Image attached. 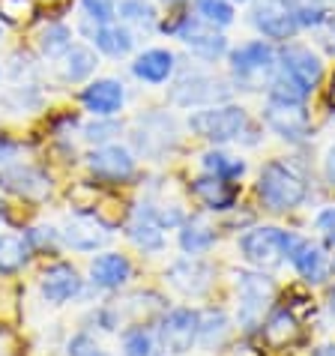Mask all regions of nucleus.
<instances>
[{
	"label": "nucleus",
	"instance_id": "nucleus-1",
	"mask_svg": "<svg viewBox=\"0 0 335 356\" xmlns=\"http://www.w3.org/2000/svg\"><path fill=\"white\" fill-rule=\"evenodd\" d=\"M189 129L210 144H228L249 129V114L243 105H206L189 117Z\"/></svg>",
	"mask_w": 335,
	"mask_h": 356
},
{
	"label": "nucleus",
	"instance_id": "nucleus-2",
	"mask_svg": "<svg viewBox=\"0 0 335 356\" xmlns=\"http://www.w3.org/2000/svg\"><path fill=\"white\" fill-rule=\"evenodd\" d=\"M258 195L267 210L272 213H288L297 210L305 201V183L300 174H293L288 165L281 162H267L261 168V180H258Z\"/></svg>",
	"mask_w": 335,
	"mask_h": 356
},
{
	"label": "nucleus",
	"instance_id": "nucleus-3",
	"mask_svg": "<svg viewBox=\"0 0 335 356\" xmlns=\"http://www.w3.org/2000/svg\"><path fill=\"white\" fill-rule=\"evenodd\" d=\"M297 245V236L281 231V227H254L240 236V252L258 270H275L284 258H291V249Z\"/></svg>",
	"mask_w": 335,
	"mask_h": 356
},
{
	"label": "nucleus",
	"instance_id": "nucleus-4",
	"mask_svg": "<svg viewBox=\"0 0 335 356\" xmlns=\"http://www.w3.org/2000/svg\"><path fill=\"white\" fill-rule=\"evenodd\" d=\"M224 99H228V84L222 78L201 72V69L183 72L171 87V102L180 108H206V105H219Z\"/></svg>",
	"mask_w": 335,
	"mask_h": 356
},
{
	"label": "nucleus",
	"instance_id": "nucleus-5",
	"mask_svg": "<svg viewBox=\"0 0 335 356\" xmlns=\"http://www.w3.org/2000/svg\"><path fill=\"white\" fill-rule=\"evenodd\" d=\"M236 293H240V326L245 332L263 323V312L272 302V282L261 273H236Z\"/></svg>",
	"mask_w": 335,
	"mask_h": 356
},
{
	"label": "nucleus",
	"instance_id": "nucleus-6",
	"mask_svg": "<svg viewBox=\"0 0 335 356\" xmlns=\"http://www.w3.org/2000/svg\"><path fill=\"white\" fill-rule=\"evenodd\" d=\"M198 326H201V312L195 309H171L159 321V344L174 353V356H183L195 348V341H198Z\"/></svg>",
	"mask_w": 335,
	"mask_h": 356
},
{
	"label": "nucleus",
	"instance_id": "nucleus-7",
	"mask_svg": "<svg viewBox=\"0 0 335 356\" xmlns=\"http://www.w3.org/2000/svg\"><path fill=\"white\" fill-rule=\"evenodd\" d=\"M0 189L24 201H45L51 195V177L31 162H15L0 168Z\"/></svg>",
	"mask_w": 335,
	"mask_h": 356
},
{
	"label": "nucleus",
	"instance_id": "nucleus-8",
	"mask_svg": "<svg viewBox=\"0 0 335 356\" xmlns=\"http://www.w3.org/2000/svg\"><path fill=\"white\" fill-rule=\"evenodd\" d=\"M171 31L192 48V54H198L201 60H219L228 51V39L222 33H215L213 24L201 22L198 15H183L177 24H171Z\"/></svg>",
	"mask_w": 335,
	"mask_h": 356
},
{
	"label": "nucleus",
	"instance_id": "nucleus-9",
	"mask_svg": "<svg viewBox=\"0 0 335 356\" xmlns=\"http://www.w3.org/2000/svg\"><path fill=\"white\" fill-rule=\"evenodd\" d=\"M87 168L102 183H126L135 177V156L120 144H102L87 156Z\"/></svg>",
	"mask_w": 335,
	"mask_h": 356
},
{
	"label": "nucleus",
	"instance_id": "nucleus-10",
	"mask_svg": "<svg viewBox=\"0 0 335 356\" xmlns=\"http://www.w3.org/2000/svg\"><path fill=\"white\" fill-rule=\"evenodd\" d=\"M275 63H279V54L263 39H254V42H245L231 51V69H234L236 81H245V84L261 75H272Z\"/></svg>",
	"mask_w": 335,
	"mask_h": 356
},
{
	"label": "nucleus",
	"instance_id": "nucleus-11",
	"mask_svg": "<svg viewBox=\"0 0 335 356\" xmlns=\"http://www.w3.org/2000/svg\"><path fill=\"white\" fill-rule=\"evenodd\" d=\"M108 240H111V231H108V225L96 213L72 216L60 231V243L75 252H96V249H102Z\"/></svg>",
	"mask_w": 335,
	"mask_h": 356
},
{
	"label": "nucleus",
	"instance_id": "nucleus-12",
	"mask_svg": "<svg viewBox=\"0 0 335 356\" xmlns=\"http://www.w3.org/2000/svg\"><path fill=\"white\" fill-rule=\"evenodd\" d=\"M252 24L267 39H279V42H288L300 31L297 18L284 0H258L252 6Z\"/></svg>",
	"mask_w": 335,
	"mask_h": 356
},
{
	"label": "nucleus",
	"instance_id": "nucleus-13",
	"mask_svg": "<svg viewBox=\"0 0 335 356\" xmlns=\"http://www.w3.org/2000/svg\"><path fill=\"white\" fill-rule=\"evenodd\" d=\"M132 141L138 147V153H144V156H162L165 150H171L174 141H177V126H174L171 117H165V114L138 117L135 132H132Z\"/></svg>",
	"mask_w": 335,
	"mask_h": 356
},
{
	"label": "nucleus",
	"instance_id": "nucleus-14",
	"mask_svg": "<svg viewBox=\"0 0 335 356\" xmlns=\"http://www.w3.org/2000/svg\"><path fill=\"white\" fill-rule=\"evenodd\" d=\"M39 291H42V296L48 302L63 305V302H72L75 296L84 293V279L78 275V270L72 264L57 261L39 275Z\"/></svg>",
	"mask_w": 335,
	"mask_h": 356
},
{
	"label": "nucleus",
	"instance_id": "nucleus-15",
	"mask_svg": "<svg viewBox=\"0 0 335 356\" xmlns=\"http://www.w3.org/2000/svg\"><path fill=\"white\" fill-rule=\"evenodd\" d=\"M126 236L138 245L141 252H162L165 245V225L159 219V210L153 204L135 207L129 222H126Z\"/></svg>",
	"mask_w": 335,
	"mask_h": 356
},
{
	"label": "nucleus",
	"instance_id": "nucleus-16",
	"mask_svg": "<svg viewBox=\"0 0 335 356\" xmlns=\"http://www.w3.org/2000/svg\"><path fill=\"white\" fill-rule=\"evenodd\" d=\"M263 120H267V126L275 135L288 138V141H302L311 132V123L302 102H275V99H270Z\"/></svg>",
	"mask_w": 335,
	"mask_h": 356
},
{
	"label": "nucleus",
	"instance_id": "nucleus-17",
	"mask_svg": "<svg viewBox=\"0 0 335 356\" xmlns=\"http://www.w3.org/2000/svg\"><path fill=\"white\" fill-rule=\"evenodd\" d=\"M165 279L171 282V288H177L186 296H201L210 291L213 284V266L201 261L198 254H189V258L171 264V270L165 273Z\"/></svg>",
	"mask_w": 335,
	"mask_h": 356
},
{
	"label": "nucleus",
	"instance_id": "nucleus-18",
	"mask_svg": "<svg viewBox=\"0 0 335 356\" xmlns=\"http://www.w3.org/2000/svg\"><path fill=\"white\" fill-rule=\"evenodd\" d=\"M126 102V87L117 78H96L81 90V105L84 111L93 117H114Z\"/></svg>",
	"mask_w": 335,
	"mask_h": 356
},
{
	"label": "nucleus",
	"instance_id": "nucleus-19",
	"mask_svg": "<svg viewBox=\"0 0 335 356\" xmlns=\"http://www.w3.org/2000/svg\"><path fill=\"white\" fill-rule=\"evenodd\" d=\"M279 66L284 69V72H291L302 87H309V90H314V87L320 84L323 78V63L320 57L311 51L309 45H297V42H288L279 51Z\"/></svg>",
	"mask_w": 335,
	"mask_h": 356
},
{
	"label": "nucleus",
	"instance_id": "nucleus-20",
	"mask_svg": "<svg viewBox=\"0 0 335 356\" xmlns=\"http://www.w3.org/2000/svg\"><path fill=\"white\" fill-rule=\"evenodd\" d=\"M132 279V261L120 252H105L90 261V282L102 291H120Z\"/></svg>",
	"mask_w": 335,
	"mask_h": 356
},
{
	"label": "nucleus",
	"instance_id": "nucleus-21",
	"mask_svg": "<svg viewBox=\"0 0 335 356\" xmlns=\"http://www.w3.org/2000/svg\"><path fill=\"white\" fill-rule=\"evenodd\" d=\"M177 69V54L168 48H147L132 60V75L144 84H165Z\"/></svg>",
	"mask_w": 335,
	"mask_h": 356
},
{
	"label": "nucleus",
	"instance_id": "nucleus-22",
	"mask_svg": "<svg viewBox=\"0 0 335 356\" xmlns=\"http://www.w3.org/2000/svg\"><path fill=\"white\" fill-rule=\"evenodd\" d=\"M291 264L293 270L300 273V279H305L309 284H320L329 279V270L332 264L327 261V254L318 243H309V240H297V245L291 249Z\"/></svg>",
	"mask_w": 335,
	"mask_h": 356
},
{
	"label": "nucleus",
	"instance_id": "nucleus-23",
	"mask_svg": "<svg viewBox=\"0 0 335 356\" xmlns=\"http://www.w3.org/2000/svg\"><path fill=\"white\" fill-rule=\"evenodd\" d=\"M192 192L206 210H231L236 204V186L213 174H204L198 180H192Z\"/></svg>",
	"mask_w": 335,
	"mask_h": 356
},
{
	"label": "nucleus",
	"instance_id": "nucleus-24",
	"mask_svg": "<svg viewBox=\"0 0 335 356\" xmlns=\"http://www.w3.org/2000/svg\"><path fill=\"white\" fill-rule=\"evenodd\" d=\"M63 63V81L69 84H84L90 81L96 66H99V57L90 45H69V51L60 57Z\"/></svg>",
	"mask_w": 335,
	"mask_h": 356
},
{
	"label": "nucleus",
	"instance_id": "nucleus-25",
	"mask_svg": "<svg viewBox=\"0 0 335 356\" xmlns=\"http://www.w3.org/2000/svg\"><path fill=\"white\" fill-rule=\"evenodd\" d=\"M90 39H93L96 51H102L105 57H126L135 48V33L126 24H114V22L102 24Z\"/></svg>",
	"mask_w": 335,
	"mask_h": 356
},
{
	"label": "nucleus",
	"instance_id": "nucleus-26",
	"mask_svg": "<svg viewBox=\"0 0 335 356\" xmlns=\"http://www.w3.org/2000/svg\"><path fill=\"white\" fill-rule=\"evenodd\" d=\"M261 326H263V341L270 348H288V344L300 339V323L288 309H275Z\"/></svg>",
	"mask_w": 335,
	"mask_h": 356
},
{
	"label": "nucleus",
	"instance_id": "nucleus-27",
	"mask_svg": "<svg viewBox=\"0 0 335 356\" xmlns=\"http://www.w3.org/2000/svg\"><path fill=\"white\" fill-rule=\"evenodd\" d=\"M117 18H120V24H126L129 31L135 33H153L156 27H159V15H156V9L147 3V0H120L117 3Z\"/></svg>",
	"mask_w": 335,
	"mask_h": 356
},
{
	"label": "nucleus",
	"instance_id": "nucleus-28",
	"mask_svg": "<svg viewBox=\"0 0 335 356\" xmlns=\"http://www.w3.org/2000/svg\"><path fill=\"white\" fill-rule=\"evenodd\" d=\"M31 254L33 245L27 234H0V273H18Z\"/></svg>",
	"mask_w": 335,
	"mask_h": 356
},
{
	"label": "nucleus",
	"instance_id": "nucleus-29",
	"mask_svg": "<svg viewBox=\"0 0 335 356\" xmlns=\"http://www.w3.org/2000/svg\"><path fill=\"white\" fill-rule=\"evenodd\" d=\"M213 243H215V227L210 222H204L201 216H195V219H186L183 222L180 245H183L186 254H204Z\"/></svg>",
	"mask_w": 335,
	"mask_h": 356
},
{
	"label": "nucleus",
	"instance_id": "nucleus-30",
	"mask_svg": "<svg viewBox=\"0 0 335 356\" xmlns=\"http://www.w3.org/2000/svg\"><path fill=\"white\" fill-rule=\"evenodd\" d=\"M159 335L144 323H135L123 332V356H159Z\"/></svg>",
	"mask_w": 335,
	"mask_h": 356
},
{
	"label": "nucleus",
	"instance_id": "nucleus-31",
	"mask_svg": "<svg viewBox=\"0 0 335 356\" xmlns=\"http://www.w3.org/2000/svg\"><path fill=\"white\" fill-rule=\"evenodd\" d=\"M117 3H120V0H81V24H84L87 36H93L102 24L114 22Z\"/></svg>",
	"mask_w": 335,
	"mask_h": 356
},
{
	"label": "nucleus",
	"instance_id": "nucleus-32",
	"mask_svg": "<svg viewBox=\"0 0 335 356\" xmlns=\"http://www.w3.org/2000/svg\"><path fill=\"white\" fill-rule=\"evenodd\" d=\"M69 45H72V31H69L66 24H60V22L45 24L42 33H39V51H42L48 60L63 57L69 51Z\"/></svg>",
	"mask_w": 335,
	"mask_h": 356
},
{
	"label": "nucleus",
	"instance_id": "nucleus-33",
	"mask_svg": "<svg viewBox=\"0 0 335 356\" xmlns=\"http://www.w3.org/2000/svg\"><path fill=\"white\" fill-rule=\"evenodd\" d=\"M201 165L206 174L213 177H222V180H240V177L245 174V162L243 159H234V156L228 153H219V150H210L201 156Z\"/></svg>",
	"mask_w": 335,
	"mask_h": 356
},
{
	"label": "nucleus",
	"instance_id": "nucleus-34",
	"mask_svg": "<svg viewBox=\"0 0 335 356\" xmlns=\"http://www.w3.org/2000/svg\"><path fill=\"white\" fill-rule=\"evenodd\" d=\"M228 332H231V321H228V314H224V312H219V309L201 312L198 341H204V344H222Z\"/></svg>",
	"mask_w": 335,
	"mask_h": 356
},
{
	"label": "nucleus",
	"instance_id": "nucleus-35",
	"mask_svg": "<svg viewBox=\"0 0 335 356\" xmlns=\"http://www.w3.org/2000/svg\"><path fill=\"white\" fill-rule=\"evenodd\" d=\"M284 3L291 6V13L300 27H323L329 22L323 0H284Z\"/></svg>",
	"mask_w": 335,
	"mask_h": 356
},
{
	"label": "nucleus",
	"instance_id": "nucleus-36",
	"mask_svg": "<svg viewBox=\"0 0 335 356\" xmlns=\"http://www.w3.org/2000/svg\"><path fill=\"white\" fill-rule=\"evenodd\" d=\"M195 13L201 22L213 24V27H228L234 24V3L231 0H195Z\"/></svg>",
	"mask_w": 335,
	"mask_h": 356
},
{
	"label": "nucleus",
	"instance_id": "nucleus-37",
	"mask_svg": "<svg viewBox=\"0 0 335 356\" xmlns=\"http://www.w3.org/2000/svg\"><path fill=\"white\" fill-rule=\"evenodd\" d=\"M117 132H120V123L117 120H111V117H96V123L84 126V141L102 147V144H111V138Z\"/></svg>",
	"mask_w": 335,
	"mask_h": 356
},
{
	"label": "nucleus",
	"instance_id": "nucleus-38",
	"mask_svg": "<svg viewBox=\"0 0 335 356\" xmlns=\"http://www.w3.org/2000/svg\"><path fill=\"white\" fill-rule=\"evenodd\" d=\"M90 350H96V344L90 341V335H87V332L75 335V339L69 341V356H87Z\"/></svg>",
	"mask_w": 335,
	"mask_h": 356
},
{
	"label": "nucleus",
	"instance_id": "nucleus-39",
	"mask_svg": "<svg viewBox=\"0 0 335 356\" xmlns=\"http://www.w3.org/2000/svg\"><path fill=\"white\" fill-rule=\"evenodd\" d=\"M318 227L329 236V243H335V207H332V210H327V213H320V216H318Z\"/></svg>",
	"mask_w": 335,
	"mask_h": 356
},
{
	"label": "nucleus",
	"instance_id": "nucleus-40",
	"mask_svg": "<svg viewBox=\"0 0 335 356\" xmlns=\"http://www.w3.org/2000/svg\"><path fill=\"white\" fill-rule=\"evenodd\" d=\"M15 153H18V144L13 141V138L0 135V162H9V159H13Z\"/></svg>",
	"mask_w": 335,
	"mask_h": 356
},
{
	"label": "nucleus",
	"instance_id": "nucleus-41",
	"mask_svg": "<svg viewBox=\"0 0 335 356\" xmlns=\"http://www.w3.org/2000/svg\"><path fill=\"white\" fill-rule=\"evenodd\" d=\"M323 174H327V183L335 186V147H329V153H327V165H323Z\"/></svg>",
	"mask_w": 335,
	"mask_h": 356
},
{
	"label": "nucleus",
	"instance_id": "nucleus-42",
	"mask_svg": "<svg viewBox=\"0 0 335 356\" xmlns=\"http://www.w3.org/2000/svg\"><path fill=\"white\" fill-rule=\"evenodd\" d=\"M314 356H335V348L329 344V348H320V350H314Z\"/></svg>",
	"mask_w": 335,
	"mask_h": 356
},
{
	"label": "nucleus",
	"instance_id": "nucleus-43",
	"mask_svg": "<svg viewBox=\"0 0 335 356\" xmlns=\"http://www.w3.org/2000/svg\"><path fill=\"white\" fill-rule=\"evenodd\" d=\"M329 102H332V108H335V75H332V87H329Z\"/></svg>",
	"mask_w": 335,
	"mask_h": 356
},
{
	"label": "nucleus",
	"instance_id": "nucleus-44",
	"mask_svg": "<svg viewBox=\"0 0 335 356\" xmlns=\"http://www.w3.org/2000/svg\"><path fill=\"white\" fill-rule=\"evenodd\" d=\"M87 356H108V353H102L99 348H96V350H90V353H87Z\"/></svg>",
	"mask_w": 335,
	"mask_h": 356
},
{
	"label": "nucleus",
	"instance_id": "nucleus-45",
	"mask_svg": "<svg viewBox=\"0 0 335 356\" xmlns=\"http://www.w3.org/2000/svg\"><path fill=\"white\" fill-rule=\"evenodd\" d=\"M329 309L335 312V291H332V296H329Z\"/></svg>",
	"mask_w": 335,
	"mask_h": 356
},
{
	"label": "nucleus",
	"instance_id": "nucleus-46",
	"mask_svg": "<svg viewBox=\"0 0 335 356\" xmlns=\"http://www.w3.org/2000/svg\"><path fill=\"white\" fill-rule=\"evenodd\" d=\"M0 219H3V201H0Z\"/></svg>",
	"mask_w": 335,
	"mask_h": 356
},
{
	"label": "nucleus",
	"instance_id": "nucleus-47",
	"mask_svg": "<svg viewBox=\"0 0 335 356\" xmlns=\"http://www.w3.org/2000/svg\"><path fill=\"white\" fill-rule=\"evenodd\" d=\"M162 3H180V0H162Z\"/></svg>",
	"mask_w": 335,
	"mask_h": 356
},
{
	"label": "nucleus",
	"instance_id": "nucleus-48",
	"mask_svg": "<svg viewBox=\"0 0 335 356\" xmlns=\"http://www.w3.org/2000/svg\"><path fill=\"white\" fill-rule=\"evenodd\" d=\"M231 3H245V0H231Z\"/></svg>",
	"mask_w": 335,
	"mask_h": 356
},
{
	"label": "nucleus",
	"instance_id": "nucleus-49",
	"mask_svg": "<svg viewBox=\"0 0 335 356\" xmlns=\"http://www.w3.org/2000/svg\"><path fill=\"white\" fill-rule=\"evenodd\" d=\"M0 39H3V24H0Z\"/></svg>",
	"mask_w": 335,
	"mask_h": 356
},
{
	"label": "nucleus",
	"instance_id": "nucleus-50",
	"mask_svg": "<svg viewBox=\"0 0 335 356\" xmlns=\"http://www.w3.org/2000/svg\"><path fill=\"white\" fill-rule=\"evenodd\" d=\"M0 78H3V72H0Z\"/></svg>",
	"mask_w": 335,
	"mask_h": 356
},
{
	"label": "nucleus",
	"instance_id": "nucleus-51",
	"mask_svg": "<svg viewBox=\"0 0 335 356\" xmlns=\"http://www.w3.org/2000/svg\"><path fill=\"white\" fill-rule=\"evenodd\" d=\"M332 266H335V261H332Z\"/></svg>",
	"mask_w": 335,
	"mask_h": 356
}]
</instances>
